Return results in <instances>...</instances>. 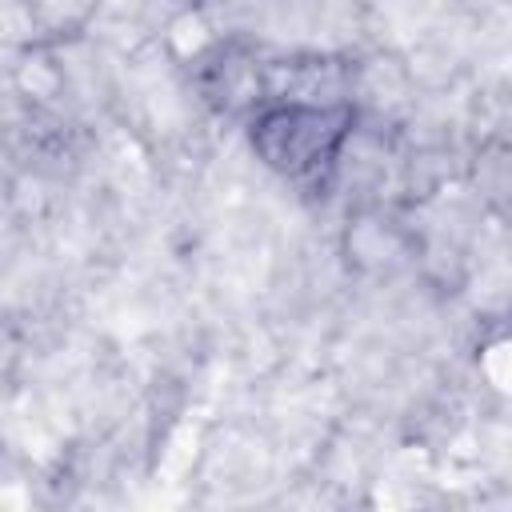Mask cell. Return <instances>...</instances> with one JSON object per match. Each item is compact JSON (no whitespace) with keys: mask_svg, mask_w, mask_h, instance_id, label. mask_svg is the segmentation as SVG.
Listing matches in <instances>:
<instances>
[{"mask_svg":"<svg viewBox=\"0 0 512 512\" xmlns=\"http://www.w3.org/2000/svg\"><path fill=\"white\" fill-rule=\"evenodd\" d=\"M252 140L272 168L292 180L316 176L328 168L352 128V108L344 104H312V100H280L264 108L252 124Z\"/></svg>","mask_w":512,"mask_h":512,"instance_id":"1","label":"cell"}]
</instances>
